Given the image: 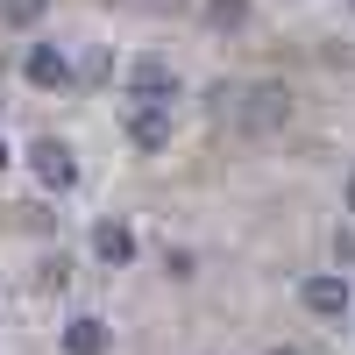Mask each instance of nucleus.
<instances>
[{
  "label": "nucleus",
  "mask_w": 355,
  "mask_h": 355,
  "mask_svg": "<svg viewBox=\"0 0 355 355\" xmlns=\"http://www.w3.org/2000/svg\"><path fill=\"white\" fill-rule=\"evenodd\" d=\"M43 8H50V0H0V21H8V28H36Z\"/></svg>",
  "instance_id": "obj_9"
},
{
  "label": "nucleus",
  "mask_w": 355,
  "mask_h": 355,
  "mask_svg": "<svg viewBox=\"0 0 355 355\" xmlns=\"http://www.w3.org/2000/svg\"><path fill=\"white\" fill-rule=\"evenodd\" d=\"M128 142L135 150H164L171 142V107H135L128 114Z\"/></svg>",
  "instance_id": "obj_6"
},
{
  "label": "nucleus",
  "mask_w": 355,
  "mask_h": 355,
  "mask_svg": "<svg viewBox=\"0 0 355 355\" xmlns=\"http://www.w3.org/2000/svg\"><path fill=\"white\" fill-rule=\"evenodd\" d=\"M28 164H36V178L50 192H71L78 185V157H71V142H57V135H43L36 150H28Z\"/></svg>",
  "instance_id": "obj_3"
},
{
  "label": "nucleus",
  "mask_w": 355,
  "mask_h": 355,
  "mask_svg": "<svg viewBox=\"0 0 355 355\" xmlns=\"http://www.w3.org/2000/svg\"><path fill=\"white\" fill-rule=\"evenodd\" d=\"M128 100H135V107H171V100H178V71L164 64V57H135Z\"/></svg>",
  "instance_id": "obj_2"
},
{
  "label": "nucleus",
  "mask_w": 355,
  "mask_h": 355,
  "mask_svg": "<svg viewBox=\"0 0 355 355\" xmlns=\"http://www.w3.org/2000/svg\"><path fill=\"white\" fill-rule=\"evenodd\" d=\"M214 100H220L214 114H220L234 135H277V128L291 121V85H277V78H256V85H220Z\"/></svg>",
  "instance_id": "obj_1"
},
{
  "label": "nucleus",
  "mask_w": 355,
  "mask_h": 355,
  "mask_svg": "<svg viewBox=\"0 0 355 355\" xmlns=\"http://www.w3.org/2000/svg\"><path fill=\"white\" fill-rule=\"evenodd\" d=\"M263 355H306V348H263Z\"/></svg>",
  "instance_id": "obj_11"
},
{
  "label": "nucleus",
  "mask_w": 355,
  "mask_h": 355,
  "mask_svg": "<svg viewBox=\"0 0 355 355\" xmlns=\"http://www.w3.org/2000/svg\"><path fill=\"white\" fill-rule=\"evenodd\" d=\"M348 214H355V178H348Z\"/></svg>",
  "instance_id": "obj_12"
},
{
  "label": "nucleus",
  "mask_w": 355,
  "mask_h": 355,
  "mask_svg": "<svg viewBox=\"0 0 355 355\" xmlns=\"http://www.w3.org/2000/svg\"><path fill=\"white\" fill-rule=\"evenodd\" d=\"M206 21H214V28H242L249 21V0H206Z\"/></svg>",
  "instance_id": "obj_10"
},
{
  "label": "nucleus",
  "mask_w": 355,
  "mask_h": 355,
  "mask_svg": "<svg viewBox=\"0 0 355 355\" xmlns=\"http://www.w3.org/2000/svg\"><path fill=\"white\" fill-rule=\"evenodd\" d=\"M93 256H100V263H114V270H121V263L135 256V234H128L121 220H100V227H93Z\"/></svg>",
  "instance_id": "obj_7"
},
{
  "label": "nucleus",
  "mask_w": 355,
  "mask_h": 355,
  "mask_svg": "<svg viewBox=\"0 0 355 355\" xmlns=\"http://www.w3.org/2000/svg\"><path fill=\"white\" fill-rule=\"evenodd\" d=\"M0 171H8V142H0Z\"/></svg>",
  "instance_id": "obj_13"
},
{
  "label": "nucleus",
  "mask_w": 355,
  "mask_h": 355,
  "mask_svg": "<svg viewBox=\"0 0 355 355\" xmlns=\"http://www.w3.org/2000/svg\"><path fill=\"white\" fill-rule=\"evenodd\" d=\"M21 71H28V85H43V93H64L71 85V64H64V50H50V43H36L21 57Z\"/></svg>",
  "instance_id": "obj_5"
},
{
  "label": "nucleus",
  "mask_w": 355,
  "mask_h": 355,
  "mask_svg": "<svg viewBox=\"0 0 355 355\" xmlns=\"http://www.w3.org/2000/svg\"><path fill=\"white\" fill-rule=\"evenodd\" d=\"M64 355H107V320H93V313L71 320L64 327Z\"/></svg>",
  "instance_id": "obj_8"
},
{
  "label": "nucleus",
  "mask_w": 355,
  "mask_h": 355,
  "mask_svg": "<svg viewBox=\"0 0 355 355\" xmlns=\"http://www.w3.org/2000/svg\"><path fill=\"white\" fill-rule=\"evenodd\" d=\"M299 299H306V313H320V320H341V313H348V277L320 270V277L299 284Z\"/></svg>",
  "instance_id": "obj_4"
}]
</instances>
